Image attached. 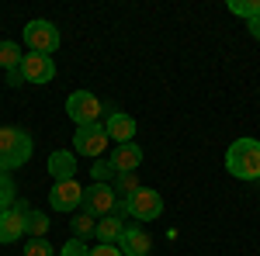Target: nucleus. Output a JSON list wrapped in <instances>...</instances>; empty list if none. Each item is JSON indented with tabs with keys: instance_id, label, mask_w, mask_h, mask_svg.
Listing matches in <instances>:
<instances>
[{
	"instance_id": "obj_1",
	"label": "nucleus",
	"mask_w": 260,
	"mask_h": 256,
	"mask_svg": "<svg viewBox=\"0 0 260 256\" xmlns=\"http://www.w3.org/2000/svg\"><path fill=\"white\" fill-rule=\"evenodd\" d=\"M225 170L236 180H260V142L257 138H236L225 149Z\"/></svg>"
},
{
	"instance_id": "obj_2",
	"label": "nucleus",
	"mask_w": 260,
	"mask_h": 256,
	"mask_svg": "<svg viewBox=\"0 0 260 256\" xmlns=\"http://www.w3.org/2000/svg\"><path fill=\"white\" fill-rule=\"evenodd\" d=\"M31 135L24 132V128H14V125H7V128H0V170L7 173V170H18L24 166L28 159H31Z\"/></svg>"
},
{
	"instance_id": "obj_3",
	"label": "nucleus",
	"mask_w": 260,
	"mask_h": 256,
	"mask_svg": "<svg viewBox=\"0 0 260 256\" xmlns=\"http://www.w3.org/2000/svg\"><path fill=\"white\" fill-rule=\"evenodd\" d=\"M111 107H104L98 100V94H90V90H73L70 97H66V115L73 118L77 128L83 125H101V118L108 115Z\"/></svg>"
},
{
	"instance_id": "obj_4",
	"label": "nucleus",
	"mask_w": 260,
	"mask_h": 256,
	"mask_svg": "<svg viewBox=\"0 0 260 256\" xmlns=\"http://www.w3.org/2000/svg\"><path fill=\"white\" fill-rule=\"evenodd\" d=\"M24 42H28V49L31 52H39V56H56V49H59V28L52 24V21H28L24 24Z\"/></svg>"
},
{
	"instance_id": "obj_5",
	"label": "nucleus",
	"mask_w": 260,
	"mask_h": 256,
	"mask_svg": "<svg viewBox=\"0 0 260 256\" xmlns=\"http://www.w3.org/2000/svg\"><path fill=\"white\" fill-rule=\"evenodd\" d=\"M125 204H128V218H136V222H156L163 215V197L153 187H139Z\"/></svg>"
},
{
	"instance_id": "obj_6",
	"label": "nucleus",
	"mask_w": 260,
	"mask_h": 256,
	"mask_svg": "<svg viewBox=\"0 0 260 256\" xmlns=\"http://www.w3.org/2000/svg\"><path fill=\"white\" fill-rule=\"evenodd\" d=\"M115 204H118V197L111 191V184H90V187H83V211L94 218H104V215H115Z\"/></svg>"
},
{
	"instance_id": "obj_7",
	"label": "nucleus",
	"mask_w": 260,
	"mask_h": 256,
	"mask_svg": "<svg viewBox=\"0 0 260 256\" xmlns=\"http://www.w3.org/2000/svg\"><path fill=\"white\" fill-rule=\"evenodd\" d=\"M108 132H104V125H83L77 128V135H73V153L77 156H101L104 149H108Z\"/></svg>"
},
{
	"instance_id": "obj_8",
	"label": "nucleus",
	"mask_w": 260,
	"mask_h": 256,
	"mask_svg": "<svg viewBox=\"0 0 260 256\" xmlns=\"http://www.w3.org/2000/svg\"><path fill=\"white\" fill-rule=\"evenodd\" d=\"M21 77H24V83H52L56 80V59L31 52L21 59Z\"/></svg>"
},
{
	"instance_id": "obj_9",
	"label": "nucleus",
	"mask_w": 260,
	"mask_h": 256,
	"mask_svg": "<svg viewBox=\"0 0 260 256\" xmlns=\"http://www.w3.org/2000/svg\"><path fill=\"white\" fill-rule=\"evenodd\" d=\"M49 204H52L56 211H77L83 204V187L77 180H59V184H52V191H49Z\"/></svg>"
},
{
	"instance_id": "obj_10",
	"label": "nucleus",
	"mask_w": 260,
	"mask_h": 256,
	"mask_svg": "<svg viewBox=\"0 0 260 256\" xmlns=\"http://www.w3.org/2000/svg\"><path fill=\"white\" fill-rule=\"evenodd\" d=\"M101 125H104L108 138H115V145H125V142H132V138H136V118H132V115H125V111H108Z\"/></svg>"
},
{
	"instance_id": "obj_11",
	"label": "nucleus",
	"mask_w": 260,
	"mask_h": 256,
	"mask_svg": "<svg viewBox=\"0 0 260 256\" xmlns=\"http://www.w3.org/2000/svg\"><path fill=\"white\" fill-rule=\"evenodd\" d=\"M118 253L121 256H149L153 253V239L139 225H125V232L118 239Z\"/></svg>"
},
{
	"instance_id": "obj_12",
	"label": "nucleus",
	"mask_w": 260,
	"mask_h": 256,
	"mask_svg": "<svg viewBox=\"0 0 260 256\" xmlns=\"http://www.w3.org/2000/svg\"><path fill=\"white\" fill-rule=\"evenodd\" d=\"M111 166H115V173H136L142 166V149L136 142H125V145H115V153L108 159Z\"/></svg>"
},
{
	"instance_id": "obj_13",
	"label": "nucleus",
	"mask_w": 260,
	"mask_h": 256,
	"mask_svg": "<svg viewBox=\"0 0 260 256\" xmlns=\"http://www.w3.org/2000/svg\"><path fill=\"white\" fill-rule=\"evenodd\" d=\"M49 177L52 184H59V180H73L77 177V153H70V149H56L52 156H49Z\"/></svg>"
},
{
	"instance_id": "obj_14",
	"label": "nucleus",
	"mask_w": 260,
	"mask_h": 256,
	"mask_svg": "<svg viewBox=\"0 0 260 256\" xmlns=\"http://www.w3.org/2000/svg\"><path fill=\"white\" fill-rule=\"evenodd\" d=\"M21 236H24V211L11 204L7 211H0V242H18Z\"/></svg>"
},
{
	"instance_id": "obj_15",
	"label": "nucleus",
	"mask_w": 260,
	"mask_h": 256,
	"mask_svg": "<svg viewBox=\"0 0 260 256\" xmlns=\"http://www.w3.org/2000/svg\"><path fill=\"white\" fill-rule=\"evenodd\" d=\"M121 232H125V218H118V215H104V218H98V229H94L98 242H104V246H118Z\"/></svg>"
},
{
	"instance_id": "obj_16",
	"label": "nucleus",
	"mask_w": 260,
	"mask_h": 256,
	"mask_svg": "<svg viewBox=\"0 0 260 256\" xmlns=\"http://www.w3.org/2000/svg\"><path fill=\"white\" fill-rule=\"evenodd\" d=\"M49 225H52V222H49L45 211H35V208H31V211L24 215V232H28V239H45Z\"/></svg>"
},
{
	"instance_id": "obj_17",
	"label": "nucleus",
	"mask_w": 260,
	"mask_h": 256,
	"mask_svg": "<svg viewBox=\"0 0 260 256\" xmlns=\"http://www.w3.org/2000/svg\"><path fill=\"white\" fill-rule=\"evenodd\" d=\"M21 59H24V52H21L18 42H0V69H4V73L18 69Z\"/></svg>"
},
{
	"instance_id": "obj_18",
	"label": "nucleus",
	"mask_w": 260,
	"mask_h": 256,
	"mask_svg": "<svg viewBox=\"0 0 260 256\" xmlns=\"http://www.w3.org/2000/svg\"><path fill=\"white\" fill-rule=\"evenodd\" d=\"M111 191H115V197L128 201V197L139 191V177H136V173H115V180H111Z\"/></svg>"
},
{
	"instance_id": "obj_19",
	"label": "nucleus",
	"mask_w": 260,
	"mask_h": 256,
	"mask_svg": "<svg viewBox=\"0 0 260 256\" xmlns=\"http://www.w3.org/2000/svg\"><path fill=\"white\" fill-rule=\"evenodd\" d=\"M70 229H73V239H83V242H87V239L94 236V229H98V218L83 211V215H77L70 222Z\"/></svg>"
},
{
	"instance_id": "obj_20",
	"label": "nucleus",
	"mask_w": 260,
	"mask_h": 256,
	"mask_svg": "<svg viewBox=\"0 0 260 256\" xmlns=\"http://www.w3.org/2000/svg\"><path fill=\"white\" fill-rule=\"evenodd\" d=\"M225 7H229V14H236V18H246V21H253V18L260 14V0H229Z\"/></svg>"
},
{
	"instance_id": "obj_21",
	"label": "nucleus",
	"mask_w": 260,
	"mask_h": 256,
	"mask_svg": "<svg viewBox=\"0 0 260 256\" xmlns=\"http://www.w3.org/2000/svg\"><path fill=\"white\" fill-rule=\"evenodd\" d=\"M14 201H18V187H14V180L4 173V177H0V211H7Z\"/></svg>"
},
{
	"instance_id": "obj_22",
	"label": "nucleus",
	"mask_w": 260,
	"mask_h": 256,
	"mask_svg": "<svg viewBox=\"0 0 260 256\" xmlns=\"http://www.w3.org/2000/svg\"><path fill=\"white\" fill-rule=\"evenodd\" d=\"M21 256H56V246H52V242H45V239H28Z\"/></svg>"
},
{
	"instance_id": "obj_23",
	"label": "nucleus",
	"mask_w": 260,
	"mask_h": 256,
	"mask_svg": "<svg viewBox=\"0 0 260 256\" xmlns=\"http://www.w3.org/2000/svg\"><path fill=\"white\" fill-rule=\"evenodd\" d=\"M90 177H94V184H111V180H115V166L101 159V163L90 166Z\"/></svg>"
},
{
	"instance_id": "obj_24",
	"label": "nucleus",
	"mask_w": 260,
	"mask_h": 256,
	"mask_svg": "<svg viewBox=\"0 0 260 256\" xmlns=\"http://www.w3.org/2000/svg\"><path fill=\"white\" fill-rule=\"evenodd\" d=\"M59 256H90V246H87L83 239H70V242L59 249Z\"/></svg>"
},
{
	"instance_id": "obj_25",
	"label": "nucleus",
	"mask_w": 260,
	"mask_h": 256,
	"mask_svg": "<svg viewBox=\"0 0 260 256\" xmlns=\"http://www.w3.org/2000/svg\"><path fill=\"white\" fill-rule=\"evenodd\" d=\"M90 256H121L118 246H104V242H98L94 249H90Z\"/></svg>"
},
{
	"instance_id": "obj_26",
	"label": "nucleus",
	"mask_w": 260,
	"mask_h": 256,
	"mask_svg": "<svg viewBox=\"0 0 260 256\" xmlns=\"http://www.w3.org/2000/svg\"><path fill=\"white\" fill-rule=\"evenodd\" d=\"M246 28H250V39H257L260 42V14L253 21H246Z\"/></svg>"
},
{
	"instance_id": "obj_27",
	"label": "nucleus",
	"mask_w": 260,
	"mask_h": 256,
	"mask_svg": "<svg viewBox=\"0 0 260 256\" xmlns=\"http://www.w3.org/2000/svg\"><path fill=\"white\" fill-rule=\"evenodd\" d=\"M7 83H11V87H21V83H24V77H21V66L7 73Z\"/></svg>"
},
{
	"instance_id": "obj_28",
	"label": "nucleus",
	"mask_w": 260,
	"mask_h": 256,
	"mask_svg": "<svg viewBox=\"0 0 260 256\" xmlns=\"http://www.w3.org/2000/svg\"><path fill=\"white\" fill-rule=\"evenodd\" d=\"M0 177H4V170H0Z\"/></svg>"
}]
</instances>
